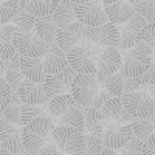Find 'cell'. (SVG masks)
<instances>
[{
    "instance_id": "83f0119b",
    "label": "cell",
    "mask_w": 155,
    "mask_h": 155,
    "mask_svg": "<svg viewBox=\"0 0 155 155\" xmlns=\"http://www.w3.org/2000/svg\"><path fill=\"white\" fill-rule=\"evenodd\" d=\"M0 147L2 149H6L9 150L11 153L14 155H19L25 150V146H23V135H22V130H19L17 134L11 135L5 140H0Z\"/></svg>"
},
{
    "instance_id": "7bdbcfd3",
    "label": "cell",
    "mask_w": 155,
    "mask_h": 155,
    "mask_svg": "<svg viewBox=\"0 0 155 155\" xmlns=\"http://www.w3.org/2000/svg\"><path fill=\"white\" fill-rule=\"evenodd\" d=\"M71 3L74 5H82V3H87V2H92V0H70Z\"/></svg>"
},
{
    "instance_id": "8fae6325",
    "label": "cell",
    "mask_w": 155,
    "mask_h": 155,
    "mask_svg": "<svg viewBox=\"0 0 155 155\" xmlns=\"http://www.w3.org/2000/svg\"><path fill=\"white\" fill-rule=\"evenodd\" d=\"M121 62H123V54L118 48L107 47L102 50V53L96 62V73H98L99 81L102 82L109 76L118 73L121 68Z\"/></svg>"
},
{
    "instance_id": "9a60e30c",
    "label": "cell",
    "mask_w": 155,
    "mask_h": 155,
    "mask_svg": "<svg viewBox=\"0 0 155 155\" xmlns=\"http://www.w3.org/2000/svg\"><path fill=\"white\" fill-rule=\"evenodd\" d=\"M104 9L109 17V22H112L115 25L126 23L137 14L135 5L130 3L129 0H116V2H113L110 5H104Z\"/></svg>"
},
{
    "instance_id": "484cf974",
    "label": "cell",
    "mask_w": 155,
    "mask_h": 155,
    "mask_svg": "<svg viewBox=\"0 0 155 155\" xmlns=\"http://www.w3.org/2000/svg\"><path fill=\"white\" fill-rule=\"evenodd\" d=\"M42 85H44V90H45V93H47V96H48L50 101L58 98V96H61V95H64L68 90L54 74H48L45 78V81L42 82Z\"/></svg>"
},
{
    "instance_id": "8d00e7d4",
    "label": "cell",
    "mask_w": 155,
    "mask_h": 155,
    "mask_svg": "<svg viewBox=\"0 0 155 155\" xmlns=\"http://www.w3.org/2000/svg\"><path fill=\"white\" fill-rule=\"evenodd\" d=\"M19 28L16 27L14 23L11 25H2V28H0V39H2V42L5 44H12V41H14V37L17 34Z\"/></svg>"
},
{
    "instance_id": "5b68a950",
    "label": "cell",
    "mask_w": 155,
    "mask_h": 155,
    "mask_svg": "<svg viewBox=\"0 0 155 155\" xmlns=\"http://www.w3.org/2000/svg\"><path fill=\"white\" fill-rule=\"evenodd\" d=\"M98 45L101 48L107 47H115L118 48L120 45V30L118 25L112 22H107L99 27H84V34H82V42L79 45Z\"/></svg>"
},
{
    "instance_id": "bcb514c9",
    "label": "cell",
    "mask_w": 155,
    "mask_h": 155,
    "mask_svg": "<svg viewBox=\"0 0 155 155\" xmlns=\"http://www.w3.org/2000/svg\"><path fill=\"white\" fill-rule=\"evenodd\" d=\"M130 3H137V2H140V0H129Z\"/></svg>"
},
{
    "instance_id": "f6af8a7d",
    "label": "cell",
    "mask_w": 155,
    "mask_h": 155,
    "mask_svg": "<svg viewBox=\"0 0 155 155\" xmlns=\"http://www.w3.org/2000/svg\"><path fill=\"white\" fill-rule=\"evenodd\" d=\"M101 2H102V5H110V3L116 2V0H101Z\"/></svg>"
},
{
    "instance_id": "d6986e66",
    "label": "cell",
    "mask_w": 155,
    "mask_h": 155,
    "mask_svg": "<svg viewBox=\"0 0 155 155\" xmlns=\"http://www.w3.org/2000/svg\"><path fill=\"white\" fill-rule=\"evenodd\" d=\"M59 25L53 19V16H47V17H37L36 25H34V31L41 36L47 44H54L56 42V36H58Z\"/></svg>"
},
{
    "instance_id": "f546056e",
    "label": "cell",
    "mask_w": 155,
    "mask_h": 155,
    "mask_svg": "<svg viewBox=\"0 0 155 155\" xmlns=\"http://www.w3.org/2000/svg\"><path fill=\"white\" fill-rule=\"evenodd\" d=\"M42 115H48V112H45L41 106H34V104H22V110H20V121H22V127H25L27 124H30L33 120L39 118Z\"/></svg>"
},
{
    "instance_id": "7dc6e473",
    "label": "cell",
    "mask_w": 155,
    "mask_h": 155,
    "mask_svg": "<svg viewBox=\"0 0 155 155\" xmlns=\"http://www.w3.org/2000/svg\"><path fill=\"white\" fill-rule=\"evenodd\" d=\"M19 155H27V153H25V152H22V153H19Z\"/></svg>"
},
{
    "instance_id": "7a4b0ae2",
    "label": "cell",
    "mask_w": 155,
    "mask_h": 155,
    "mask_svg": "<svg viewBox=\"0 0 155 155\" xmlns=\"http://www.w3.org/2000/svg\"><path fill=\"white\" fill-rule=\"evenodd\" d=\"M59 155H85V134L71 126H56L51 132Z\"/></svg>"
},
{
    "instance_id": "277c9868",
    "label": "cell",
    "mask_w": 155,
    "mask_h": 155,
    "mask_svg": "<svg viewBox=\"0 0 155 155\" xmlns=\"http://www.w3.org/2000/svg\"><path fill=\"white\" fill-rule=\"evenodd\" d=\"M121 101H123L126 110L130 113L135 120L150 118L155 113V98L144 87L137 90V92L124 93L121 96Z\"/></svg>"
},
{
    "instance_id": "d4e9b609",
    "label": "cell",
    "mask_w": 155,
    "mask_h": 155,
    "mask_svg": "<svg viewBox=\"0 0 155 155\" xmlns=\"http://www.w3.org/2000/svg\"><path fill=\"white\" fill-rule=\"evenodd\" d=\"M124 84H126V78L120 71L109 76L107 79H104L101 82L102 90L109 92L112 96H123L124 95Z\"/></svg>"
},
{
    "instance_id": "30bf717a",
    "label": "cell",
    "mask_w": 155,
    "mask_h": 155,
    "mask_svg": "<svg viewBox=\"0 0 155 155\" xmlns=\"http://www.w3.org/2000/svg\"><path fill=\"white\" fill-rule=\"evenodd\" d=\"M76 19L85 27H99L109 22V17L106 14L104 5L101 0H92L82 5H74Z\"/></svg>"
},
{
    "instance_id": "3957f363",
    "label": "cell",
    "mask_w": 155,
    "mask_h": 155,
    "mask_svg": "<svg viewBox=\"0 0 155 155\" xmlns=\"http://www.w3.org/2000/svg\"><path fill=\"white\" fill-rule=\"evenodd\" d=\"M101 90L102 85L98 78V73L87 71V73H78L74 82L71 84L70 93L82 107H87L92 104V101L96 98V95Z\"/></svg>"
},
{
    "instance_id": "b9f144b4",
    "label": "cell",
    "mask_w": 155,
    "mask_h": 155,
    "mask_svg": "<svg viewBox=\"0 0 155 155\" xmlns=\"http://www.w3.org/2000/svg\"><path fill=\"white\" fill-rule=\"evenodd\" d=\"M144 88L147 90V92H149V93H150L153 98H155V84H152V85H147V87H144Z\"/></svg>"
},
{
    "instance_id": "ffe728a7",
    "label": "cell",
    "mask_w": 155,
    "mask_h": 155,
    "mask_svg": "<svg viewBox=\"0 0 155 155\" xmlns=\"http://www.w3.org/2000/svg\"><path fill=\"white\" fill-rule=\"evenodd\" d=\"M28 0H3L0 5V23L6 25L12 22V19L16 17V14L25 8Z\"/></svg>"
},
{
    "instance_id": "e575fe53",
    "label": "cell",
    "mask_w": 155,
    "mask_h": 155,
    "mask_svg": "<svg viewBox=\"0 0 155 155\" xmlns=\"http://www.w3.org/2000/svg\"><path fill=\"white\" fill-rule=\"evenodd\" d=\"M56 78H58V79L64 84V85H65L68 90L71 88V84L74 82V79H76V76H78V73H76V70L73 68V67H65V68H64L62 71H59L58 74H54Z\"/></svg>"
},
{
    "instance_id": "7c38bea8",
    "label": "cell",
    "mask_w": 155,
    "mask_h": 155,
    "mask_svg": "<svg viewBox=\"0 0 155 155\" xmlns=\"http://www.w3.org/2000/svg\"><path fill=\"white\" fill-rule=\"evenodd\" d=\"M84 27H85L84 23H81L79 20H74L73 23L68 25V27L59 28L58 36H56V44L65 51V53H68L71 48H74L76 45H79L82 42Z\"/></svg>"
},
{
    "instance_id": "4fadbf2b",
    "label": "cell",
    "mask_w": 155,
    "mask_h": 155,
    "mask_svg": "<svg viewBox=\"0 0 155 155\" xmlns=\"http://www.w3.org/2000/svg\"><path fill=\"white\" fill-rule=\"evenodd\" d=\"M102 115L107 121H113V123H118V124H127V123H132L135 118L126 110L121 96H110L107 99V102L101 109Z\"/></svg>"
},
{
    "instance_id": "f1b7e54d",
    "label": "cell",
    "mask_w": 155,
    "mask_h": 155,
    "mask_svg": "<svg viewBox=\"0 0 155 155\" xmlns=\"http://www.w3.org/2000/svg\"><path fill=\"white\" fill-rule=\"evenodd\" d=\"M11 23H14L16 27H17L19 30H22V31H31V30H34L36 17L31 14V12L27 11V8H22L17 14H16V17L12 19Z\"/></svg>"
},
{
    "instance_id": "d590c367",
    "label": "cell",
    "mask_w": 155,
    "mask_h": 155,
    "mask_svg": "<svg viewBox=\"0 0 155 155\" xmlns=\"http://www.w3.org/2000/svg\"><path fill=\"white\" fill-rule=\"evenodd\" d=\"M135 79L138 81V84L141 85V88L155 84V61H152V64L149 65V68H147L143 74H140L138 78H135Z\"/></svg>"
},
{
    "instance_id": "e0dca14e",
    "label": "cell",
    "mask_w": 155,
    "mask_h": 155,
    "mask_svg": "<svg viewBox=\"0 0 155 155\" xmlns=\"http://www.w3.org/2000/svg\"><path fill=\"white\" fill-rule=\"evenodd\" d=\"M20 68L25 76V79H30L33 82L42 84L45 78L48 76L44 68V58H27L20 56Z\"/></svg>"
},
{
    "instance_id": "ac0fdd59",
    "label": "cell",
    "mask_w": 155,
    "mask_h": 155,
    "mask_svg": "<svg viewBox=\"0 0 155 155\" xmlns=\"http://www.w3.org/2000/svg\"><path fill=\"white\" fill-rule=\"evenodd\" d=\"M51 16L59 25V28L68 27L76 19V11H74V3L70 0H53L51 5Z\"/></svg>"
},
{
    "instance_id": "1f68e13d",
    "label": "cell",
    "mask_w": 155,
    "mask_h": 155,
    "mask_svg": "<svg viewBox=\"0 0 155 155\" xmlns=\"http://www.w3.org/2000/svg\"><path fill=\"white\" fill-rule=\"evenodd\" d=\"M137 14L144 17L147 23L155 22V0H140V2L134 3Z\"/></svg>"
},
{
    "instance_id": "60d3db41",
    "label": "cell",
    "mask_w": 155,
    "mask_h": 155,
    "mask_svg": "<svg viewBox=\"0 0 155 155\" xmlns=\"http://www.w3.org/2000/svg\"><path fill=\"white\" fill-rule=\"evenodd\" d=\"M99 155H120L118 153V150H115V149H110V147H104L101 150V153Z\"/></svg>"
},
{
    "instance_id": "2e32d148",
    "label": "cell",
    "mask_w": 155,
    "mask_h": 155,
    "mask_svg": "<svg viewBox=\"0 0 155 155\" xmlns=\"http://www.w3.org/2000/svg\"><path fill=\"white\" fill-rule=\"evenodd\" d=\"M65 67H68L67 53L56 42L51 44L47 54L44 56V68H45L47 74H58Z\"/></svg>"
},
{
    "instance_id": "d6a6232c",
    "label": "cell",
    "mask_w": 155,
    "mask_h": 155,
    "mask_svg": "<svg viewBox=\"0 0 155 155\" xmlns=\"http://www.w3.org/2000/svg\"><path fill=\"white\" fill-rule=\"evenodd\" d=\"M104 147L106 144L102 137L85 134V155H99Z\"/></svg>"
},
{
    "instance_id": "8992f818",
    "label": "cell",
    "mask_w": 155,
    "mask_h": 155,
    "mask_svg": "<svg viewBox=\"0 0 155 155\" xmlns=\"http://www.w3.org/2000/svg\"><path fill=\"white\" fill-rule=\"evenodd\" d=\"M12 45L17 48L20 56L27 58H44L50 48V44H47L34 30L31 31L19 30L14 41H12Z\"/></svg>"
},
{
    "instance_id": "5bb4252c",
    "label": "cell",
    "mask_w": 155,
    "mask_h": 155,
    "mask_svg": "<svg viewBox=\"0 0 155 155\" xmlns=\"http://www.w3.org/2000/svg\"><path fill=\"white\" fill-rule=\"evenodd\" d=\"M17 93L22 99L23 104H34V106H42L48 99L44 85L39 82H33L30 79H23L20 87L17 88Z\"/></svg>"
},
{
    "instance_id": "681fc988",
    "label": "cell",
    "mask_w": 155,
    "mask_h": 155,
    "mask_svg": "<svg viewBox=\"0 0 155 155\" xmlns=\"http://www.w3.org/2000/svg\"><path fill=\"white\" fill-rule=\"evenodd\" d=\"M2 2H3V0H2Z\"/></svg>"
},
{
    "instance_id": "4dcf8cb0",
    "label": "cell",
    "mask_w": 155,
    "mask_h": 155,
    "mask_svg": "<svg viewBox=\"0 0 155 155\" xmlns=\"http://www.w3.org/2000/svg\"><path fill=\"white\" fill-rule=\"evenodd\" d=\"M3 78L9 82V85L17 90L20 87V84L23 82L25 79V76L22 73V68H20V62L19 64H12V65H9L5 71H3Z\"/></svg>"
},
{
    "instance_id": "ee69618b",
    "label": "cell",
    "mask_w": 155,
    "mask_h": 155,
    "mask_svg": "<svg viewBox=\"0 0 155 155\" xmlns=\"http://www.w3.org/2000/svg\"><path fill=\"white\" fill-rule=\"evenodd\" d=\"M0 155H14V153H11L9 150H6V149H2V147H0Z\"/></svg>"
},
{
    "instance_id": "ab89813d",
    "label": "cell",
    "mask_w": 155,
    "mask_h": 155,
    "mask_svg": "<svg viewBox=\"0 0 155 155\" xmlns=\"http://www.w3.org/2000/svg\"><path fill=\"white\" fill-rule=\"evenodd\" d=\"M143 155H155V132L144 141Z\"/></svg>"
},
{
    "instance_id": "836d02e7",
    "label": "cell",
    "mask_w": 155,
    "mask_h": 155,
    "mask_svg": "<svg viewBox=\"0 0 155 155\" xmlns=\"http://www.w3.org/2000/svg\"><path fill=\"white\" fill-rule=\"evenodd\" d=\"M14 92H16V90L12 88V87L9 85V82L2 76V79H0V102H2V106H0V110L5 109V107L9 104V102H11Z\"/></svg>"
},
{
    "instance_id": "cb8c5ba5",
    "label": "cell",
    "mask_w": 155,
    "mask_h": 155,
    "mask_svg": "<svg viewBox=\"0 0 155 155\" xmlns=\"http://www.w3.org/2000/svg\"><path fill=\"white\" fill-rule=\"evenodd\" d=\"M54 124L56 123L53 121V118H51L50 115H42V116H39V118L33 120L23 129L28 132H33V134H51L56 127Z\"/></svg>"
},
{
    "instance_id": "6da1fadb",
    "label": "cell",
    "mask_w": 155,
    "mask_h": 155,
    "mask_svg": "<svg viewBox=\"0 0 155 155\" xmlns=\"http://www.w3.org/2000/svg\"><path fill=\"white\" fill-rule=\"evenodd\" d=\"M121 54H123V62L120 73L124 78H138L149 68V65L153 61L149 47L143 41L132 48L121 51Z\"/></svg>"
},
{
    "instance_id": "7402d4cb",
    "label": "cell",
    "mask_w": 155,
    "mask_h": 155,
    "mask_svg": "<svg viewBox=\"0 0 155 155\" xmlns=\"http://www.w3.org/2000/svg\"><path fill=\"white\" fill-rule=\"evenodd\" d=\"M19 62H20V54L14 45L5 42L0 44V71H2V74L9 65Z\"/></svg>"
},
{
    "instance_id": "9c48e42d",
    "label": "cell",
    "mask_w": 155,
    "mask_h": 155,
    "mask_svg": "<svg viewBox=\"0 0 155 155\" xmlns=\"http://www.w3.org/2000/svg\"><path fill=\"white\" fill-rule=\"evenodd\" d=\"M134 137V129H132V123H127V124H118V123H113L107 120L104 121V144L106 147L115 149V150H120L121 147H124L129 140Z\"/></svg>"
},
{
    "instance_id": "52a82bcc",
    "label": "cell",
    "mask_w": 155,
    "mask_h": 155,
    "mask_svg": "<svg viewBox=\"0 0 155 155\" xmlns=\"http://www.w3.org/2000/svg\"><path fill=\"white\" fill-rule=\"evenodd\" d=\"M147 25H149L147 20L144 17H141L140 14H135L129 22L118 25V30H120L118 50L124 51V50H129V48L138 45L144 39Z\"/></svg>"
},
{
    "instance_id": "74e56055",
    "label": "cell",
    "mask_w": 155,
    "mask_h": 155,
    "mask_svg": "<svg viewBox=\"0 0 155 155\" xmlns=\"http://www.w3.org/2000/svg\"><path fill=\"white\" fill-rule=\"evenodd\" d=\"M143 42H144V44L149 47V50H150V54H152V59L155 61V22L147 25V28H146V34H144Z\"/></svg>"
},
{
    "instance_id": "44dd1931",
    "label": "cell",
    "mask_w": 155,
    "mask_h": 155,
    "mask_svg": "<svg viewBox=\"0 0 155 155\" xmlns=\"http://www.w3.org/2000/svg\"><path fill=\"white\" fill-rule=\"evenodd\" d=\"M22 99H20V96H19V93H17V90L14 92V95H12V99H11V102L5 107V109H2V118H5V120H8L9 123H12V124H16V126H22V121H20V110H22Z\"/></svg>"
},
{
    "instance_id": "603a6c76",
    "label": "cell",
    "mask_w": 155,
    "mask_h": 155,
    "mask_svg": "<svg viewBox=\"0 0 155 155\" xmlns=\"http://www.w3.org/2000/svg\"><path fill=\"white\" fill-rule=\"evenodd\" d=\"M132 129H134V137L146 141L155 132V116H150V118H141V120H134L132 121Z\"/></svg>"
},
{
    "instance_id": "4316f807",
    "label": "cell",
    "mask_w": 155,
    "mask_h": 155,
    "mask_svg": "<svg viewBox=\"0 0 155 155\" xmlns=\"http://www.w3.org/2000/svg\"><path fill=\"white\" fill-rule=\"evenodd\" d=\"M51 5H53V0H28L25 8L37 19L51 16Z\"/></svg>"
},
{
    "instance_id": "f35d334b",
    "label": "cell",
    "mask_w": 155,
    "mask_h": 155,
    "mask_svg": "<svg viewBox=\"0 0 155 155\" xmlns=\"http://www.w3.org/2000/svg\"><path fill=\"white\" fill-rule=\"evenodd\" d=\"M112 95L109 93V92H106V90H101V92L96 95V98L92 101V104H90V106H93V107H96V109H102V106H104L106 104V102H107V99L110 98Z\"/></svg>"
},
{
    "instance_id": "c3c4849f",
    "label": "cell",
    "mask_w": 155,
    "mask_h": 155,
    "mask_svg": "<svg viewBox=\"0 0 155 155\" xmlns=\"http://www.w3.org/2000/svg\"><path fill=\"white\" fill-rule=\"evenodd\" d=\"M153 116H155V113H153Z\"/></svg>"
},
{
    "instance_id": "ba28073f",
    "label": "cell",
    "mask_w": 155,
    "mask_h": 155,
    "mask_svg": "<svg viewBox=\"0 0 155 155\" xmlns=\"http://www.w3.org/2000/svg\"><path fill=\"white\" fill-rule=\"evenodd\" d=\"M23 146L27 155H59V149L51 134H33L22 129Z\"/></svg>"
}]
</instances>
